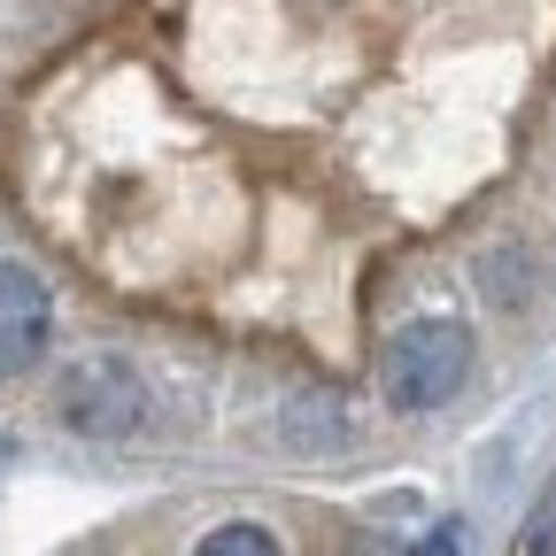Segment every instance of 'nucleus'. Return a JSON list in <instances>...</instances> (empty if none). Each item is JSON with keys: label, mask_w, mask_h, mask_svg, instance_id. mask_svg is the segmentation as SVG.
Returning <instances> with one entry per match:
<instances>
[{"label": "nucleus", "mask_w": 556, "mask_h": 556, "mask_svg": "<svg viewBox=\"0 0 556 556\" xmlns=\"http://www.w3.org/2000/svg\"><path fill=\"white\" fill-rule=\"evenodd\" d=\"M471 371V332L448 325V317H417L394 332L387 364H379V387L394 409H441Z\"/></svg>", "instance_id": "f257e3e1"}, {"label": "nucleus", "mask_w": 556, "mask_h": 556, "mask_svg": "<svg viewBox=\"0 0 556 556\" xmlns=\"http://www.w3.org/2000/svg\"><path fill=\"white\" fill-rule=\"evenodd\" d=\"M62 426L70 433H93V441H116L131 433L139 417H148V387H139V371L124 356H86V364H70L62 379Z\"/></svg>", "instance_id": "f03ea898"}, {"label": "nucleus", "mask_w": 556, "mask_h": 556, "mask_svg": "<svg viewBox=\"0 0 556 556\" xmlns=\"http://www.w3.org/2000/svg\"><path fill=\"white\" fill-rule=\"evenodd\" d=\"M47 287L24 270V263H0V379L9 371H31L39 364V348H47Z\"/></svg>", "instance_id": "7ed1b4c3"}, {"label": "nucleus", "mask_w": 556, "mask_h": 556, "mask_svg": "<svg viewBox=\"0 0 556 556\" xmlns=\"http://www.w3.org/2000/svg\"><path fill=\"white\" fill-rule=\"evenodd\" d=\"M287 441H294V448H340V441H348V426H340V402H332V394L294 402V409H287Z\"/></svg>", "instance_id": "20e7f679"}, {"label": "nucleus", "mask_w": 556, "mask_h": 556, "mask_svg": "<svg viewBox=\"0 0 556 556\" xmlns=\"http://www.w3.org/2000/svg\"><path fill=\"white\" fill-rule=\"evenodd\" d=\"M193 556H278V533H270V526H248V518H240V526H217V533H208V541H201Z\"/></svg>", "instance_id": "39448f33"}, {"label": "nucleus", "mask_w": 556, "mask_h": 556, "mask_svg": "<svg viewBox=\"0 0 556 556\" xmlns=\"http://www.w3.org/2000/svg\"><path fill=\"white\" fill-rule=\"evenodd\" d=\"M526 548H533V556H556V486L541 495V510H533V526H526Z\"/></svg>", "instance_id": "423d86ee"}, {"label": "nucleus", "mask_w": 556, "mask_h": 556, "mask_svg": "<svg viewBox=\"0 0 556 556\" xmlns=\"http://www.w3.org/2000/svg\"><path fill=\"white\" fill-rule=\"evenodd\" d=\"M417 556H464V548H456V533H433V541L417 548Z\"/></svg>", "instance_id": "0eeeda50"}, {"label": "nucleus", "mask_w": 556, "mask_h": 556, "mask_svg": "<svg viewBox=\"0 0 556 556\" xmlns=\"http://www.w3.org/2000/svg\"><path fill=\"white\" fill-rule=\"evenodd\" d=\"M348 556H387V548H379V541H356V548H348Z\"/></svg>", "instance_id": "6e6552de"}]
</instances>
